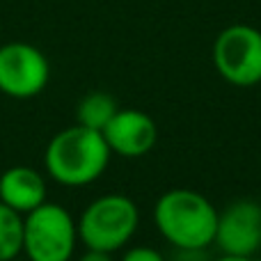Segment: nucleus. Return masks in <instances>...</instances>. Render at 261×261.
Here are the masks:
<instances>
[{"instance_id":"nucleus-1","label":"nucleus","mask_w":261,"mask_h":261,"mask_svg":"<svg viewBox=\"0 0 261 261\" xmlns=\"http://www.w3.org/2000/svg\"><path fill=\"white\" fill-rule=\"evenodd\" d=\"M110 156L113 151L101 130L73 124L50 138L44 151V165L48 176L60 186L83 188L101 179Z\"/></svg>"},{"instance_id":"nucleus-2","label":"nucleus","mask_w":261,"mask_h":261,"mask_svg":"<svg viewBox=\"0 0 261 261\" xmlns=\"http://www.w3.org/2000/svg\"><path fill=\"white\" fill-rule=\"evenodd\" d=\"M153 222L176 250H206L216 239L218 208L197 190L172 188L158 197Z\"/></svg>"},{"instance_id":"nucleus-3","label":"nucleus","mask_w":261,"mask_h":261,"mask_svg":"<svg viewBox=\"0 0 261 261\" xmlns=\"http://www.w3.org/2000/svg\"><path fill=\"white\" fill-rule=\"evenodd\" d=\"M78 241L90 250L117 252L135 236L140 208L126 195H101L85 206L78 218Z\"/></svg>"},{"instance_id":"nucleus-4","label":"nucleus","mask_w":261,"mask_h":261,"mask_svg":"<svg viewBox=\"0 0 261 261\" xmlns=\"http://www.w3.org/2000/svg\"><path fill=\"white\" fill-rule=\"evenodd\" d=\"M78 243V225L62 204L44 202L23 216V252L30 261H69Z\"/></svg>"},{"instance_id":"nucleus-5","label":"nucleus","mask_w":261,"mask_h":261,"mask_svg":"<svg viewBox=\"0 0 261 261\" xmlns=\"http://www.w3.org/2000/svg\"><path fill=\"white\" fill-rule=\"evenodd\" d=\"M213 64L234 87L261 83V30L245 23L227 25L213 41Z\"/></svg>"},{"instance_id":"nucleus-6","label":"nucleus","mask_w":261,"mask_h":261,"mask_svg":"<svg viewBox=\"0 0 261 261\" xmlns=\"http://www.w3.org/2000/svg\"><path fill=\"white\" fill-rule=\"evenodd\" d=\"M50 81V64L37 46L9 41L0 46V92L12 99H32Z\"/></svg>"},{"instance_id":"nucleus-7","label":"nucleus","mask_w":261,"mask_h":261,"mask_svg":"<svg viewBox=\"0 0 261 261\" xmlns=\"http://www.w3.org/2000/svg\"><path fill=\"white\" fill-rule=\"evenodd\" d=\"M213 243L222 254L254 257L261 248V204L254 199H239L225 211H218Z\"/></svg>"},{"instance_id":"nucleus-8","label":"nucleus","mask_w":261,"mask_h":261,"mask_svg":"<svg viewBox=\"0 0 261 261\" xmlns=\"http://www.w3.org/2000/svg\"><path fill=\"white\" fill-rule=\"evenodd\" d=\"M110 151L124 158L147 156L158 140V126L142 110H117L115 117L101 130Z\"/></svg>"},{"instance_id":"nucleus-9","label":"nucleus","mask_w":261,"mask_h":261,"mask_svg":"<svg viewBox=\"0 0 261 261\" xmlns=\"http://www.w3.org/2000/svg\"><path fill=\"white\" fill-rule=\"evenodd\" d=\"M0 202L21 216L46 202V181L28 165H14L0 174Z\"/></svg>"},{"instance_id":"nucleus-10","label":"nucleus","mask_w":261,"mask_h":261,"mask_svg":"<svg viewBox=\"0 0 261 261\" xmlns=\"http://www.w3.org/2000/svg\"><path fill=\"white\" fill-rule=\"evenodd\" d=\"M117 101H115L113 94L108 92H90L85 94L81 101H78L76 108V119L78 124L94 130H103L106 124L115 117L117 113Z\"/></svg>"},{"instance_id":"nucleus-11","label":"nucleus","mask_w":261,"mask_h":261,"mask_svg":"<svg viewBox=\"0 0 261 261\" xmlns=\"http://www.w3.org/2000/svg\"><path fill=\"white\" fill-rule=\"evenodd\" d=\"M23 252V216L0 202V261H12Z\"/></svg>"},{"instance_id":"nucleus-12","label":"nucleus","mask_w":261,"mask_h":261,"mask_svg":"<svg viewBox=\"0 0 261 261\" xmlns=\"http://www.w3.org/2000/svg\"><path fill=\"white\" fill-rule=\"evenodd\" d=\"M119 261H165L158 250L153 248H147V245H135V248H130L124 252V257Z\"/></svg>"},{"instance_id":"nucleus-13","label":"nucleus","mask_w":261,"mask_h":261,"mask_svg":"<svg viewBox=\"0 0 261 261\" xmlns=\"http://www.w3.org/2000/svg\"><path fill=\"white\" fill-rule=\"evenodd\" d=\"M78 261H115V259H113V252H103V250H90L87 248V252L83 254Z\"/></svg>"},{"instance_id":"nucleus-14","label":"nucleus","mask_w":261,"mask_h":261,"mask_svg":"<svg viewBox=\"0 0 261 261\" xmlns=\"http://www.w3.org/2000/svg\"><path fill=\"white\" fill-rule=\"evenodd\" d=\"M216 261H254L252 257H239V254H220Z\"/></svg>"}]
</instances>
